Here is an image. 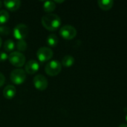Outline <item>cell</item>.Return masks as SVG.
<instances>
[{"label":"cell","mask_w":127,"mask_h":127,"mask_svg":"<svg viewBox=\"0 0 127 127\" xmlns=\"http://www.w3.org/2000/svg\"><path fill=\"white\" fill-rule=\"evenodd\" d=\"M33 83L34 87L39 91H44L48 88V82L46 77L42 74H37L33 77Z\"/></svg>","instance_id":"cell-8"},{"label":"cell","mask_w":127,"mask_h":127,"mask_svg":"<svg viewBox=\"0 0 127 127\" xmlns=\"http://www.w3.org/2000/svg\"><path fill=\"white\" fill-rule=\"evenodd\" d=\"M8 58L7 54L4 51H0V62H4Z\"/></svg>","instance_id":"cell-20"},{"label":"cell","mask_w":127,"mask_h":127,"mask_svg":"<svg viewBox=\"0 0 127 127\" xmlns=\"http://www.w3.org/2000/svg\"><path fill=\"white\" fill-rule=\"evenodd\" d=\"M54 52L51 50V48H48V47H41L38 49L36 52V56L38 60L43 63L48 61L53 57Z\"/></svg>","instance_id":"cell-7"},{"label":"cell","mask_w":127,"mask_h":127,"mask_svg":"<svg viewBox=\"0 0 127 127\" xmlns=\"http://www.w3.org/2000/svg\"><path fill=\"white\" fill-rule=\"evenodd\" d=\"M3 46H4V49L6 51L10 52V51H12L15 48V43L12 39H7L4 42Z\"/></svg>","instance_id":"cell-17"},{"label":"cell","mask_w":127,"mask_h":127,"mask_svg":"<svg viewBox=\"0 0 127 127\" xmlns=\"http://www.w3.org/2000/svg\"><path fill=\"white\" fill-rule=\"evenodd\" d=\"M118 127H127V124H121V125H120Z\"/></svg>","instance_id":"cell-23"},{"label":"cell","mask_w":127,"mask_h":127,"mask_svg":"<svg viewBox=\"0 0 127 127\" xmlns=\"http://www.w3.org/2000/svg\"><path fill=\"white\" fill-rule=\"evenodd\" d=\"M97 4L103 10H110L114 5V1L112 0H100L97 1Z\"/></svg>","instance_id":"cell-12"},{"label":"cell","mask_w":127,"mask_h":127,"mask_svg":"<svg viewBox=\"0 0 127 127\" xmlns=\"http://www.w3.org/2000/svg\"><path fill=\"white\" fill-rule=\"evenodd\" d=\"M62 70V64L57 60H51L47 63L45 67V73L51 77L57 76Z\"/></svg>","instance_id":"cell-2"},{"label":"cell","mask_w":127,"mask_h":127,"mask_svg":"<svg viewBox=\"0 0 127 127\" xmlns=\"http://www.w3.org/2000/svg\"><path fill=\"white\" fill-rule=\"evenodd\" d=\"M10 33V29L9 27L5 25H0V35L7 36Z\"/></svg>","instance_id":"cell-19"},{"label":"cell","mask_w":127,"mask_h":127,"mask_svg":"<svg viewBox=\"0 0 127 127\" xmlns=\"http://www.w3.org/2000/svg\"><path fill=\"white\" fill-rule=\"evenodd\" d=\"M56 8V4L54 1H46L44 2L43 4V9L45 12H48V13H50V12H52Z\"/></svg>","instance_id":"cell-14"},{"label":"cell","mask_w":127,"mask_h":127,"mask_svg":"<svg viewBox=\"0 0 127 127\" xmlns=\"http://www.w3.org/2000/svg\"><path fill=\"white\" fill-rule=\"evenodd\" d=\"M58 43V37L56 34H50L47 37V44L50 47H54Z\"/></svg>","instance_id":"cell-15"},{"label":"cell","mask_w":127,"mask_h":127,"mask_svg":"<svg viewBox=\"0 0 127 127\" xmlns=\"http://www.w3.org/2000/svg\"><path fill=\"white\" fill-rule=\"evenodd\" d=\"M77 30L74 27L69 25H63L60 29V36L67 40H70L74 39L77 36Z\"/></svg>","instance_id":"cell-5"},{"label":"cell","mask_w":127,"mask_h":127,"mask_svg":"<svg viewBox=\"0 0 127 127\" xmlns=\"http://www.w3.org/2000/svg\"><path fill=\"white\" fill-rule=\"evenodd\" d=\"M55 3H62V2H64V1L63 0H62V1H57V0H56V1H54Z\"/></svg>","instance_id":"cell-22"},{"label":"cell","mask_w":127,"mask_h":127,"mask_svg":"<svg viewBox=\"0 0 127 127\" xmlns=\"http://www.w3.org/2000/svg\"><path fill=\"white\" fill-rule=\"evenodd\" d=\"M42 25L43 27L50 31L57 30L61 25L60 17L55 13H47L42 18Z\"/></svg>","instance_id":"cell-1"},{"label":"cell","mask_w":127,"mask_h":127,"mask_svg":"<svg viewBox=\"0 0 127 127\" xmlns=\"http://www.w3.org/2000/svg\"><path fill=\"white\" fill-rule=\"evenodd\" d=\"M5 83V77L4 75L0 72V87H1Z\"/></svg>","instance_id":"cell-21"},{"label":"cell","mask_w":127,"mask_h":127,"mask_svg":"<svg viewBox=\"0 0 127 127\" xmlns=\"http://www.w3.org/2000/svg\"><path fill=\"white\" fill-rule=\"evenodd\" d=\"M16 94V89L13 85H7L3 90V95L6 99L10 100L15 97Z\"/></svg>","instance_id":"cell-11"},{"label":"cell","mask_w":127,"mask_h":127,"mask_svg":"<svg viewBox=\"0 0 127 127\" xmlns=\"http://www.w3.org/2000/svg\"><path fill=\"white\" fill-rule=\"evenodd\" d=\"M8 60L10 63L15 67H22L25 63V55L19 51H13L8 56Z\"/></svg>","instance_id":"cell-3"},{"label":"cell","mask_w":127,"mask_h":127,"mask_svg":"<svg viewBox=\"0 0 127 127\" xmlns=\"http://www.w3.org/2000/svg\"><path fill=\"white\" fill-rule=\"evenodd\" d=\"M16 48L19 51V52L20 51H25L28 48L27 42L25 41V39L18 40V42H16Z\"/></svg>","instance_id":"cell-18"},{"label":"cell","mask_w":127,"mask_h":127,"mask_svg":"<svg viewBox=\"0 0 127 127\" xmlns=\"http://www.w3.org/2000/svg\"><path fill=\"white\" fill-rule=\"evenodd\" d=\"M3 3L4 7L10 11L18 10L21 5V1L19 0H5Z\"/></svg>","instance_id":"cell-10"},{"label":"cell","mask_w":127,"mask_h":127,"mask_svg":"<svg viewBox=\"0 0 127 127\" xmlns=\"http://www.w3.org/2000/svg\"><path fill=\"white\" fill-rule=\"evenodd\" d=\"M10 19L9 13L5 10H0V25L5 24Z\"/></svg>","instance_id":"cell-16"},{"label":"cell","mask_w":127,"mask_h":127,"mask_svg":"<svg viewBox=\"0 0 127 127\" xmlns=\"http://www.w3.org/2000/svg\"><path fill=\"white\" fill-rule=\"evenodd\" d=\"M1 4H2V2H1V1H0V7H1Z\"/></svg>","instance_id":"cell-25"},{"label":"cell","mask_w":127,"mask_h":127,"mask_svg":"<svg viewBox=\"0 0 127 127\" xmlns=\"http://www.w3.org/2000/svg\"><path fill=\"white\" fill-rule=\"evenodd\" d=\"M1 45H2V39H1V38L0 37V48H1Z\"/></svg>","instance_id":"cell-24"},{"label":"cell","mask_w":127,"mask_h":127,"mask_svg":"<svg viewBox=\"0 0 127 127\" xmlns=\"http://www.w3.org/2000/svg\"><path fill=\"white\" fill-rule=\"evenodd\" d=\"M28 28L26 25L20 23L18 24L13 31V34L14 36V37L18 39V40H21V39H24L28 34Z\"/></svg>","instance_id":"cell-6"},{"label":"cell","mask_w":127,"mask_h":127,"mask_svg":"<svg viewBox=\"0 0 127 127\" xmlns=\"http://www.w3.org/2000/svg\"><path fill=\"white\" fill-rule=\"evenodd\" d=\"M126 121H127V115H126Z\"/></svg>","instance_id":"cell-26"},{"label":"cell","mask_w":127,"mask_h":127,"mask_svg":"<svg viewBox=\"0 0 127 127\" xmlns=\"http://www.w3.org/2000/svg\"><path fill=\"white\" fill-rule=\"evenodd\" d=\"M39 68V65L37 61L34 60H31L27 62L25 65V71L29 74H35Z\"/></svg>","instance_id":"cell-9"},{"label":"cell","mask_w":127,"mask_h":127,"mask_svg":"<svg viewBox=\"0 0 127 127\" xmlns=\"http://www.w3.org/2000/svg\"><path fill=\"white\" fill-rule=\"evenodd\" d=\"M74 63V58L72 56L66 55L63 57L62 59V65L65 67H71Z\"/></svg>","instance_id":"cell-13"},{"label":"cell","mask_w":127,"mask_h":127,"mask_svg":"<svg viewBox=\"0 0 127 127\" xmlns=\"http://www.w3.org/2000/svg\"><path fill=\"white\" fill-rule=\"evenodd\" d=\"M10 77L13 83L16 85H21L26 79V72L22 68H16L11 71Z\"/></svg>","instance_id":"cell-4"}]
</instances>
